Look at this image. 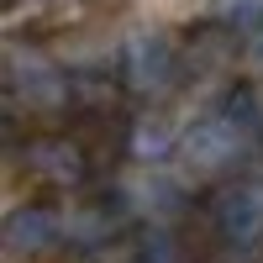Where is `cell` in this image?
Instances as JSON below:
<instances>
[{
  "instance_id": "6",
  "label": "cell",
  "mask_w": 263,
  "mask_h": 263,
  "mask_svg": "<svg viewBox=\"0 0 263 263\" xmlns=\"http://www.w3.org/2000/svg\"><path fill=\"white\" fill-rule=\"evenodd\" d=\"M58 237H69V216L48 200H21L6 216V248L21 253V258H42Z\"/></svg>"
},
{
  "instance_id": "8",
  "label": "cell",
  "mask_w": 263,
  "mask_h": 263,
  "mask_svg": "<svg viewBox=\"0 0 263 263\" xmlns=\"http://www.w3.org/2000/svg\"><path fill=\"white\" fill-rule=\"evenodd\" d=\"M132 263H190L184 242L174 227H158V221H142L132 232Z\"/></svg>"
},
{
  "instance_id": "9",
  "label": "cell",
  "mask_w": 263,
  "mask_h": 263,
  "mask_svg": "<svg viewBox=\"0 0 263 263\" xmlns=\"http://www.w3.org/2000/svg\"><path fill=\"white\" fill-rule=\"evenodd\" d=\"M216 111H221L232 126H242L248 137H253V132L263 126V95H258V84H242V79H237V84H227V90H221V100H216Z\"/></svg>"
},
{
  "instance_id": "5",
  "label": "cell",
  "mask_w": 263,
  "mask_h": 263,
  "mask_svg": "<svg viewBox=\"0 0 263 263\" xmlns=\"http://www.w3.org/2000/svg\"><path fill=\"white\" fill-rule=\"evenodd\" d=\"M21 163H27L32 179L53 184V190H79L90 179V153L74 137H32L21 147Z\"/></svg>"
},
{
  "instance_id": "3",
  "label": "cell",
  "mask_w": 263,
  "mask_h": 263,
  "mask_svg": "<svg viewBox=\"0 0 263 263\" xmlns=\"http://www.w3.org/2000/svg\"><path fill=\"white\" fill-rule=\"evenodd\" d=\"M63 105H74V79L37 53H11V111L53 116Z\"/></svg>"
},
{
  "instance_id": "10",
  "label": "cell",
  "mask_w": 263,
  "mask_h": 263,
  "mask_svg": "<svg viewBox=\"0 0 263 263\" xmlns=\"http://www.w3.org/2000/svg\"><path fill=\"white\" fill-rule=\"evenodd\" d=\"M126 153L132 158H163V153L174 147V126L168 121H158V116H142L137 126H126Z\"/></svg>"
},
{
  "instance_id": "2",
  "label": "cell",
  "mask_w": 263,
  "mask_h": 263,
  "mask_svg": "<svg viewBox=\"0 0 263 263\" xmlns=\"http://www.w3.org/2000/svg\"><path fill=\"white\" fill-rule=\"evenodd\" d=\"M184 74H190L184 48L163 32H142L121 48V95L132 100H163L179 90Z\"/></svg>"
},
{
  "instance_id": "7",
  "label": "cell",
  "mask_w": 263,
  "mask_h": 263,
  "mask_svg": "<svg viewBox=\"0 0 263 263\" xmlns=\"http://www.w3.org/2000/svg\"><path fill=\"white\" fill-rule=\"evenodd\" d=\"M121 232H126V205L111 200V195H95V200H84V205L69 216V242L84 248V253L116 242Z\"/></svg>"
},
{
  "instance_id": "1",
  "label": "cell",
  "mask_w": 263,
  "mask_h": 263,
  "mask_svg": "<svg viewBox=\"0 0 263 263\" xmlns=\"http://www.w3.org/2000/svg\"><path fill=\"white\" fill-rule=\"evenodd\" d=\"M216 263H263V179H227L205 200Z\"/></svg>"
},
{
  "instance_id": "4",
  "label": "cell",
  "mask_w": 263,
  "mask_h": 263,
  "mask_svg": "<svg viewBox=\"0 0 263 263\" xmlns=\"http://www.w3.org/2000/svg\"><path fill=\"white\" fill-rule=\"evenodd\" d=\"M248 132L242 126H232L221 111H211V116H200L195 126H184V137H179V153H184V163L195 168V174H221V168H232L237 158L248 153Z\"/></svg>"
}]
</instances>
